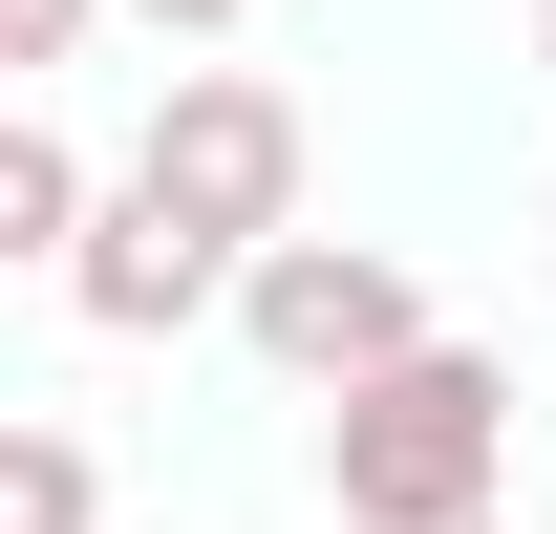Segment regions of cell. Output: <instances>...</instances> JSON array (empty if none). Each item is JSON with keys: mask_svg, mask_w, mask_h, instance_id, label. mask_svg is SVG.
<instances>
[{"mask_svg": "<svg viewBox=\"0 0 556 534\" xmlns=\"http://www.w3.org/2000/svg\"><path fill=\"white\" fill-rule=\"evenodd\" d=\"M321 492H343V534H450L514 492V364L492 342H428V364H386V385L321 406Z\"/></svg>", "mask_w": 556, "mask_h": 534, "instance_id": "1", "label": "cell"}, {"mask_svg": "<svg viewBox=\"0 0 556 534\" xmlns=\"http://www.w3.org/2000/svg\"><path fill=\"white\" fill-rule=\"evenodd\" d=\"M236 342H257L300 406H343V385H386V364H428V278L386 257V236H278L257 278H236Z\"/></svg>", "mask_w": 556, "mask_h": 534, "instance_id": "2", "label": "cell"}, {"mask_svg": "<svg viewBox=\"0 0 556 534\" xmlns=\"http://www.w3.org/2000/svg\"><path fill=\"white\" fill-rule=\"evenodd\" d=\"M129 193H172L193 236H236V257H278L300 236V107H278L257 65H172L129 129Z\"/></svg>", "mask_w": 556, "mask_h": 534, "instance_id": "3", "label": "cell"}, {"mask_svg": "<svg viewBox=\"0 0 556 534\" xmlns=\"http://www.w3.org/2000/svg\"><path fill=\"white\" fill-rule=\"evenodd\" d=\"M236 278H257L236 236H193L172 193H129V171H108V214H86V257H65V321H86V342H172V321H214Z\"/></svg>", "mask_w": 556, "mask_h": 534, "instance_id": "4", "label": "cell"}, {"mask_svg": "<svg viewBox=\"0 0 556 534\" xmlns=\"http://www.w3.org/2000/svg\"><path fill=\"white\" fill-rule=\"evenodd\" d=\"M86 214H108V193H86L65 107H0V257H43V278H65V257H86Z\"/></svg>", "mask_w": 556, "mask_h": 534, "instance_id": "5", "label": "cell"}, {"mask_svg": "<svg viewBox=\"0 0 556 534\" xmlns=\"http://www.w3.org/2000/svg\"><path fill=\"white\" fill-rule=\"evenodd\" d=\"M86 513H108L86 428H0V534H86Z\"/></svg>", "mask_w": 556, "mask_h": 534, "instance_id": "6", "label": "cell"}, {"mask_svg": "<svg viewBox=\"0 0 556 534\" xmlns=\"http://www.w3.org/2000/svg\"><path fill=\"white\" fill-rule=\"evenodd\" d=\"M86 22H108V0H0V65H22V107H43V65H86Z\"/></svg>", "mask_w": 556, "mask_h": 534, "instance_id": "7", "label": "cell"}, {"mask_svg": "<svg viewBox=\"0 0 556 534\" xmlns=\"http://www.w3.org/2000/svg\"><path fill=\"white\" fill-rule=\"evenodd\" d=\"M150 22H172V43H236V22H257V0H150Z\"/></svg>", "mask_w": 556, "mask_h": 534, "instance_id": "8", "label": "cell"}, {"mask_svg": "<svg viewBox=\"0 0 556 534\" xmlns=\"http://www.w3.org/2000/svg\"><path fill=\"white\" fill-rule=\"evenodd\" d=\"M535 65H556V0H535Z\"/></svg>", "mask_w": 556, "mask_h": 534, "instance_id": "9", "label": "cell"}, {"mask_svg": "<svg viewBox=\"0 0 556 534\" xmlns=\"http://www.w3.org/2000/svg\"><path fill=\"white\" fill-rule=\"evenodd\" d=\"M450 534H514V513H450Z\"/></svg>", "mask_w": 556, "mask_h": 534, "instance_id": "10", "label": "cell"}]
</instances>
